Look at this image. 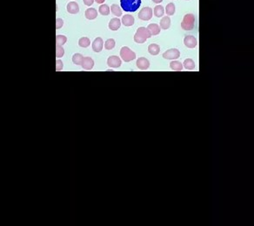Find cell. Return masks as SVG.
Segmentation results:
<instances>
[{"mask_svg":"<svg viewBox=\"0 0 254 226\" xmlns=\"http://www.w3.org/2000/svg\"><path fill=\"white\" fill-rule=\"evenodd\" d=\"M141 5V0H120V6L124 12H136Z\"/></svg>","mask_w":254,"mask_h":226,"instance_id":"obj_1","label":"cell"},{"mask_svg":"<svg viewBox=\"0 0 254 226\" xmlns=\"http://www.w3.org/2000/svg\"><path fill=\"white\" fill-rule=\"evenodd\" d=\"M152 34L150 31L145 27H139L137 30V32L134 36V41L138 44H144L146 39L150 38Z\"/></svg>","mask_w":254,"mask_h":226,"instance_id":"obj_2","label":"cell"},{"mask_svg":"<svg viewBox=\"0 0 254 226\" xmlns=\"http://www.w3.org/2000/svg\"><path fill=\"white\" fill-rule=\"evenodd\" d=\"M194 23H195L194 15L192 13H188L184 15L183 18V21L181 23L182 29L184 31H192L194 27Z\"/></svg>","mask_w":254,"mask_h":226,"instance_id":"obj_3","label":"cell"},{"mask_svg":"<svg viewBox=\"0 0 254 226\" xmlns=\"http://www.w3.org/2000/svg\"><path fill=\"white\" fill-rule=\"evenodd\" d=\"M120 57L124 62H131L136 59V54L127 46H124L120 50Z\"/></svg>","mask_w":254,"mask_h":226,"instance_id":"obj_4","label":"cell"},{"mask_svg":"<svg viewBox=\"0 0 254 226\" xmlns=\"http://www.w3.org/2000/svg\"><path fill=\"white\" fill-rule=\"evenodd\" d=\"M180 57V51L178 49H170L168 50H166L164 54H163V58L165 59H177Z\"/></svg>","mask_w":254,"mask_h":226,"instance_id":"obj_5","label":"cell"},{"mask_svg":"<svg viewBox=\"0 0 254 226\" xmlns=\"http://www.w3.org/2000/svg\"><path fill=\"white\" fill-rule=\"evenodd\" d=\"M152 18V10L150 7L143 8L138 13V18L143 21H148Z\"/></svg>","mask_w":254,"mask_h":226,"instance_id":"obj_6","label":"cell"},{"mask_svg":"<svg viewBox=\"0 0 254 226\" xmlns=\"http://www.w3.org/2000/svg\"><path fill=\"white\" fill-rule=\"evenodd\" d=\"M107 64L111 68H119L122 64V61L120 58L117 56H111L107 59Z\"/></svg>","mask_w":254,"mask_h":226,"instance_id":"obj_7","label":"cell"},{"mask_svg":"<svg viewBox=\"0 0 254 226\" xmlns=\"http://www.w3.org/2000/svg\"><path fill=\"white\" fill-rule=\"evenodd\" d=\"M184 44L187 48H195L198 45V41L193 36H186L184 39Z\"/></svg>","mask_w":254,"mask_h":226,"instance_id":"obj_8","label":"cell"},{"mask_svg":"<svg viewBox=\"0 0 254 226\" xmlns=\"http://www.w3.org/2000/svg\"><path fill=\"white\" fill-rule=\"evenodd\" d=\"M150 66V62L149 60L145 58H139L137 60V67L139 69V70H142V71H145V70H147Z\"/></svg>","mask_w":254,"mask_h":226,"instance_id":"obj_9","label":"cell"},{"mask_svg":"<svg viewBox=\"0 0 254 226\" xmlns=\"http://www.w3.org/2000/svg\"><path fill=\"white\" fill-rule=\"evenodd\" d=\"M94 66V61L90 57H85L84 58V61L82 63V67L84 70H86V71H89V70H91Z\"/></svg>","mask_w":254,"mask_h":226,"instance_id":"obj_10","label":"cell"},{"mask_svg":"<svg viewBox=\"0 0 254 226\" xmlns=\"http://www.w3.org/2000/svg\"><path fill=\"white\" fill-rule=\"evenodd\" d=\"M103 45H104L103 39L101 37H97L92 43V50L95 52H100L103 49Z\"/></svg>","mask_w":254,"mask_h":226,"instance_id":"obj_11","label":"cell"},{"mask_svg":"<svg viewBox=\"0 0 254 226\" xmlns=\"http://www.w3.org/2000/svg\"><path fill=\"white\" fill-rule=\"evenodd\" d=\"M85 18L89 20H93L97 17V12L94 8H89L85 12Z\"/></svg>","mask_w":254,"mask_h":226,"instance_id":"obj_12","label":"cell"},{"mask_svg":"<svg viewBox=\"0 0 254 226\" xmlns=\"http://www.w3.org/2000/svg\"><path fill=\"white\" fill-rule=\"evenodd\" d=\"M67 12L71 14H77L79 12V6L76 2H70L67 4Z\"/></svg>","mask_w":254,"mask_h":226,"instance_id":"obj_13","label":"cell"},{"mask_svg":"<svg viewBox=\"0 0 254 226\" xmlns=\"http://www.w3.org/2000/svg\"><path fill=\"white\" fill-rule=\"evenodd\" d=\"M120 25H121V22L119 18H112L111 19L109 23V28L110 30L111 31H118L119 28H120Z\"/></svg>","mask_w":254,"mask_h":226,"instance_id":"obj_14","label":"cell"},{"mask_svg":"<svg viewBox=\"0 0 254 226\" xmlns=\"http://www.w3.org/2000/svg\"><path fill=\"white\" fill-rule=\"evenodd\" d=\"M122 23L124 26H132L135 23V19L132 15H124L122 18Z\"/></svg>","mask_w":254,"mask_h":226,"instance_id":"obj_15","label":"cell"},{"mask_svg":"<svg viewBox=\"0 0 254 226\" xmlns=\"http://www.w3.org/2000/svg\"><path fill=\"white\" fill-rule=\"evenodd\" d=\"M147 29L150 31L152 36H157L160 32V26H158L157 24H151L148 25Z\"/></svg>","mask_w":254,"mask_h":226,"instance_id":"obj_16","label":"cell"},{"mask_svg":"<svg viewBox=\"0 0 254 226\" xmlns=\"http://www.w3.org/2000/svg\"><path fill=\"white\" fill-rule=\"evenodd\" d=\"M170 68L175 72H181L183 71V64L179 61H172L170 63Z\"/></svg>","mask_w":254,"mask_h":226,"instance_id":"obj_17","label":"cell"},{"mask_svg":"<svg viewBox=\"0 0 254 226\" xmlns=\"http://www.w3.org/2000/svg\"><path fill=\"white\" fill-rule=\"evenodd\" d=\"M170 26H171V19L169 16L164 17L160 21V28H162L163 30H167L169 29Z\"/></svg>","mask_w":254,"mask_h":226,"instance_id":"obj_18","label":"cell"},{"mask_svg":"<svg viewBox=\"0 0 254 226\" xmlns=\"http://www.w3.org/2000/svg\"><path fill=\"white\" fill-rule=\"evenodd\" d=\"M148 51L150 54L156 56L160 51V47H159V45H157L156 44H152L148 46Z\"/></svg>","mask_w":254,"mask_h":226,"instance_id":"obj_19","label":"cell"},{"mask_svg":"<svg viewBox=\"0 0 254 226\" xmlns=\"http://www.w3.org/2000/svg\"><path fill=\"white\" fill-rule=\"evenodd\" d=\"M184 67L188 71H193L195 68V63L193 59H187L184 61Z\"/></svg>","mask_w":254,"mask_h":226,"instance_id":"obj_20","label":"cell"},{"mask_svg":"<svg viewBox=\"0 0 254 226\" xmlns=\"http://www.w3.org/2000/svg\"><path fill=\"white\" fill-rule=\"evenodd\" d=\"M84 61V57L79 54V53H76L74 54L72 57V62L76 65H82V63Z\"/></svg>","mask_w":254,"mask_h":226,"instance_id":"obj_21","label":"cell"},{"mask_svg":"<svg viewBox=\"0 0 254 226\" xmlns=\"http://www.w3.org/2000/svg\"><path fill=\"white\" fill-rule=\"evenodd\" d=\"M111 11L112 12V14L115 15L116 17H120V16H122L121 9H120L119 5H118V4H112V5L111 6Z\"/></svg>","mask_w":254,"mask_h":226,"instance_id":"obj_22","label":"cell"},{"mask_svg":"<svg viewBox=\"0 0 254 226\" xmlns=\"http://www.w3.org/2000/svg\"><path fill=\"white\" fill-rule=\"evenodd\" d=\"M91 45V41L88 37H81L78 41V45L82 48H87Z\"/></svg>","mask_w":254,"mask_h":226,"instance_id":"obj_23","label":"cell"},{"mask_svg":"<svg viewBox=\"0 0 254 226\" xmlns=\"http://www.w3.org/2000/svg\"><path fill=\"white\" fill-rule=\"evenodd\" d=\"M165 12L168 16H172L175 13V4L173 3H170L165 7Z\"/></svg>","mask_w":254,"mask_h":226,"instance_id":"obj_24","label":"cell"},{"mask_svg":"<svg viewBox=\"0 0 254 226\" xmlns=\"http://www.w3.org/2000/svg\"><path fill=\"white\" fill-rule=\"evenodd\" d=\"M165 14V9L163 6L161 5H157L154 8V15L157 17V18H161L163 15Z\"/></svg>","mask_w":254,"mask_h":226,"instance_id":"obj_25","label":"cell"},{"mask_svg":"<svg viewBox=\"0 0 254 226\" xmlns=\"http://www.w3.org/2000/svg\"><path fill=\"white\" fill-rule=\"evenodd\" d=\"M99 13L103 16H107L110 14V8L107 4H102L99 7Z\"/></svg>","mask_w":254,"mask_h":226,"instance_id":"obj_26","label":"cell"},{"mask_svg":"<svg viewBox=\"0 0 254 226\" xmlns=\"http://www.w3.org/2000/svg\"><path fill=\"white\" fill-rule=\"evenodd\" d=\"M67 42V37L63 35H59L56 37V45L62 46L63 45H64Z\"/></svg>","mask_w":254,"mask_h":226,"instance_id":"obj_27","label":"cell"},{"mask_svg":"<svg viewBox=\"0 0 254 226\" xmlns=\"http://www.w3.org/2000/svg\"><path fill=\"white\" fill-rule=\"evenodd\" d=\"M115 45H116L115 40L113 38H109L105 43V48L106 50H111V49H113V48L115 47Z\"/></svg>","mask_w":254,"mask_h":226,"instance_id":"obj_28","label":"cell"},{"mask_svg":"<svg viewBox=\"0 0 254 226\" xmlns=\"http://www.w3.org/2000/svg\"><path fill=\"white\" fill-rule=\"evenodd\" d=\"M64 54V50L62 48V46H59V45H57L56 47V57L57 59L59 58H62Z\"/></svg>","mask_w":254,"mask_h":226,"instance_id":"obj_29","label":"cell"},{"mask_svg":"<svg viewBox=\"0 0 254 226\" xmlns=\"http://www.w3.org/2000/svg\"><path fill=\"white\" fill-rule=\"evenodd\" d=\"M63 69V62L61 60H58L57 59V62H56V70L57 72H60Z\"/></svg>","mask_w":254,"mask_h":226,"instance_id":"obj_30","label":"cell"},{"mask_svg":"<svg viewBox=\"0 0 254 226\" xmlns=\"http://www.w3.org/2000/svg\"><path fill=\"white\" fill-rule=\"evenodd\" d=\"M63 24H64V21H63V19H61V18H57V20H56V29H57V30H59L61 27L63 26Z\"/></svg>","mask_w":254,"mask_h":226,"instance_id":"obj_31","label":"cell"},{"mask_svg":"<svg viewBox=\"0 0 254 226\" xmlns=\"http://www.w3.org/2000/svg\"><path fill=\"white\" fill-rule=\"evenodd\" d=\"M83 1H84V4L87 6H91L94 3V0H83Z\"/></svg>","mask_w":254,"mask_h":226,"instance_id":"obj_32","label":"cell"},{"mask_svg":"<svg viewBox=\"0 0 254 226\" xmlns=\"http://www.w3.org/2000/svg\"><path fill=\"white\" fill-rule=\"evenodd\" d=\"M96 1V3H97V4H103L105 0H95Z\"/></svg>","mask_w":254,"mask_h":226,"instance_id":"obj_33","label":"cell"},{"mask_svg":"<svg viewBox=\"0 0 254 226\" xmlns=\"http://www.w3.org/2000/svg\"><path fill=\"white\" fill-rule=\"evenodd\" d=\"M152 1H153V2H154L155 4H159V3H161V2H162L163 0H152Z\"/></svg>","mask_w":254,"mask_h":226,"instance_id":"obj_34","label":"cell"}]
</instances>
